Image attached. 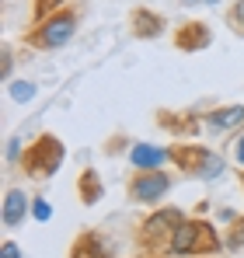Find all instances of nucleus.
<instances>
[{
	"mask_svg": "<svg viewBox=\"0 0 244 258\" xmlns=\"http://www.w3.org/2000/svg\"><path fill=\"white\" fill-rule=\"evenodd\" d=\"M185 220H189V216L181 213L178 206L154 210V213L136 227V234H133L136 251H140L143 258H164L167 251H171V241H174V234H178V227H181Z\"/></svg>",
	"mask_w": 244,
	"mask_h": 258,
	"instance_id": "obj_1",
	"label": "nucleus"
},
{
	"mask_svg": "<svg viewBox=\"0 0 244 258\" xmlns=\"http://www.w3.org/2000/svg\"><path fill=\"white\" fill-rule=\"evenodd\" d=\"M77 25H81V11L74 4H67L56 14H49L45 21L32 25L25 32V45L35 49V52H56V49H63V45L77 35Z\"/></svg>",
	"mask_w": 244,
	"mask_h": 258,
	"instance_id": "obj_2",
	"label": "nucleus"
},
{
	"mask_svg": "<svg viewBox=\"0 0 244 258\" xmlns=\"http://www.w3.org/2000/svg\"><path fill=\"white\" fill-rule=\"evenodd\" d=\"M63 161H67L63 140H59L56 133H39V136L21 150L18 168H21V174H28V178H35V181H45V178H52V174L63 168Z\"/></svg>",
	"mask_w": 244,
	"mask_h": 258,
	"instance_id": "obj_3",
	"label": "nucleus"
},
{
	"mask_svg": "<svg viewBox=\"0 0 244 258\" xmlns=\"http://www.w3.org/2000/svg\"><path fill=\"white\" fill-rule=\"evenodd\" d=\"M220 251H223V237H220V230H216L209 220H203V216H189V220L178 227V234H174L167 255L203 258V255H220Z\"/></svg>",
	"mask_w": 244,
	"mask_h": 258,
	"instance_id": "obj_4",
	"label": "nucleus"
},
{
	"mask_svg": "<svg viewBox=\"0 0 244 258\" xmlns=\"http://www.w3.org/2000/svg\"><path fill=\"white\" fill-rule=\"evenodd\" d=\"M167 154H171V164L178 171L189 178H199V181H213L227 171V157L203 147V143H174V147H167Z\"/></svg>",
	"mask_w": 244,
	"mask_h": 258,
	"instance_id": "obj_5",
	"label": "nucleus"
},
{
	"mask_svg": "<svg viewBox=\"0 0 244 258\" xmlns=\"http://www.w3.org/2000/svg\"><path fill=\"white\" fill-rule=\"evenodd\" d=\"M174 178L157 168V171H133L126 178V199L129 203H143V206H157L164 196L171 192Z\"/></svg>",
	"mask_w": 244,
	"mask_h": 258,
	"instance_id": "obj_6",
	"label": "nucleus"
},
{
	"mask_svg": "<svg viewBox=\"0 0 244 258\" xmlns=\"http://www.w3.org/2000/svg\"><path fill=\"white\" fill-rule=\"evenodd\" d=\"M171 42L178 52H203L213 45V28L199 21V18H192V21H181L178 28H174V35H171Z\"/></svg>",
	"mask_w": 244,
	"mask_h": 258,
	"instance_id": "obj_7",
	"label": "nucleus"
},
{
	"mask_svg": "<svg viewBox=\"0 0 244 258\" xmlns=\"http://www.w3.org/2000/svg\"><path fill=\"white\" fill-rule=\"evenodd\" d=\"M67 258H115V251H112V244L105 241V234L98 227H84L81 234L70 241Z\"/></svg>",
	"mask_w": 244,
	"mask_h": 258,
	"instance_id": "obj_8",
	"label": "nucleus"
},
{
	"mask_svg": "<svg viewBox=\"0 0 244 258\" xmlns=\"http://www.w3.org/2000/svg\"><path fill=\"white\" fill-rule=\"evenodd\" d=\"M164 14L161 11H154V7H133L129 11V32L136 35V39H143V42H150V39H157V35H164Z\"/></svg>",
	"mask_w": 244,
	"mask_h": 258,
	"instance_id": "obj_9",
	"label": "nucleus"
},
{
	"mask_svg": "<svg viewBox=\"0 0 244 258\" xmlns=\"http://www.w3.org/2000/svg\"><path fill=\"white\" fill-rule=\"evenodd\" d=\"M203 126L213 133H241L244 129V105H220L203 112Z\"/></svg>",
	"mask_w": 244,
	"mask_h": 258,
	"instance_id": "obj_10",
	"label": "nucleus"
},
{
	"mask_svg": "<svg viewBox=\"0 0 244 258\" xmlns=\"http://www.w3.org/2000/svg\"><path fill=\"white\" fill-rule=\"evenodd\" d=\"M157 126L174 133V136H196L203 129V115L199 112H174V108H161L157 115Z\"/></svg>",
	"mask_w": 244,
	"mask_h": 258,
	"instance_id": "obj_11",
	"label": "nucleus"
},
{
	"mask_svg": "<svg viewBox=\"0 0 244 258\" xmlns=\"http://www.w3.org/2000/svg\"><path fill=\"white\" fill-rule=\"evenodd\" d=\"M28 213H32V196H25V188H7L4 192V206H0V223L7 230H14L18 223H25Z\"/></svg>",
	"mask_w": 244,
	"mask_h": 258,
	"instance_id": "obj_12",
	"label": "nucleus"
},
{
	"mask_svg": "<svg viewBox=\"0 0 244 258\" xmlns=\"http://www.w3.org/2000/svg\"><path fill=\"white\" fill-rule=\"evenodd\" d=\"M129 161H133V171H157L171 161L167 147H154V143H133L129 147Z\"/></svg>",
	"mask_w": 244,
	"mask_h": 258,
	"instance_id": "obj_13",
	"label": "nucleus"
},
{
	"mask_svg": "<svg viewBox=\"0 0 244 258\" xmlns=\"http://www.w3.org/2000/svg\"><path fill=\"white\" fill-rule=\"evenodd\" d=\"M101 196H105V181H101V174L94 171V168H84L77 174V199H81V206H94V203H101Z\"/></svg>",
	"mask_w": 244,
	"mask_h": 258,
	"instance_id": "obj_14",
	"label": "nucleus"
},
{
	"mask_svg": "<svg viewBox=\"0 0 244 258\" xmlns=\"http://www.w3.org/2000/svg\"><path fill=\"white\" fill-rule=\"evenodd\" d=\"M223 248L227 251H244V216H234L227 234H223Z\"/></svg>",
	"mask_w": 244,
	"mask_h": 258,
	"instance_id": "obj_15",
	"label": "nucleus"
},
{
	"mask_svg": "<svg viewBox=\"0 0 244 258\" xmlns=\"http://www.w3.org/2000/svg\"><path fill=\"white\" fill-rule=\"evenodd\" d=\"M59 7H67V0H32V25H39V21H45L49 14H56Z\"/></svg>",
	"mask_w": 244,
	"mask_h": 258,
	"instance_id": "obj_16",
	"label": "nucleus"
},
{
	"mask_svg": "<svg viewBox=\"0 0 244 258\" xmlns=\"http://www.w3.org/2000/svg\"><path fill=\"white\" fill-rule=\"evenodd\" d=\"M227 28L244 39V0H234V4L227 7Z\"/></svg>",
	"mask_w": 244,
	"mask_h": 258,
	"instance_id": "obj_17",
	"label": "nucleus"
},
{
	"mask_svg": "<svg viewBox=\"0 0 244 258\" xmlns=\"http://www.w3.org/2000/svg\"><path fill=\"white\" fill-rule=\"evenodd\" d=\"M126 147H133V143H129V136H126V133H115V136H108V140H105V147H101V150H105L108 157H115V154L126 150Z\"/></svg>",
	"mask_w": 244,
	"mask_h": 258,
	"instance_id": "obj_18",
	"label": "nucleus"
},
{
	"mask_svg": "<svg viewBox=\"0 0 244 258\" xmlns=\"http://www.w3.org/2000/svg\"><path fill=\"white\" fill-rule=\"evenodd\" d=\"M11 98H14V101H32V98H35V84H32V81H14V84H11Z\"/></svg>",
	"mask_w": 244,
	"mask_h": 258,
	"instance_id": "obj_19",
	"label": "nucleus"
},
{
	"mask_svg": "<svg viewBox=\"0 0 244 258\" xmlns=\"http://www.w3.org/2000/svg\"><path fill=\"white\" fill-rule=\"evenodd\" d=\"M230 157L241 164V171H244V129H241V133H234V140H230Z\"/></svg>",
	"mask_w": 244,
	"mask_h": 258,
	"instance_id": "obj_20",
	"label": "nucleus"
},
{
	"mask_svg": "<svg viewBox=\"0 0 244 258\" xmlns=\"http://www.w3.org/2000/svg\"><path fill=\"white\" fill-rule=\"evenodd\" d=\"M32 216H35V220H49V216H52L49 203H45L42 196H32Z\"/></svg>",
	"mask_w": 244,
	"mask_h": 258,
	"instance_id": "obj_21",
	"label": "nucleus"
},
{
	"mask_svg": "<svg viewBox=\"0 0 244 258\" xmlns=\"http://www.w3.org/2000/svg\"><path fill=\"white\" fill-rule=\"evenodd\" d=\"M11 70H14V52H11V45H4V63H0L4 81H11Z\"/></svg>",
	"mask_w": 244,
	"mask_h": 258,
	"instance_id": "obj_22",
	"label": "nucleus"
},
{
	"mask_svg": "<svg viewBox=\"0 0 244 258\" xmlns=\"http://www.w3.org/2000/svg\"><path fill=\"white\" fill-rule=\"evenodd\" d=\"M0 255H4V258H21V248L7 237V241H4V248H0Z\"/></svg>",
	"mask_w": 244,
	"mask_h": 258,
	"instance_id": "obj_23",
	"label": "nucleus"
},
{
	"mask_svg": "<svg viewBox=\"0 0 244 258\" xmlns=\"http://www.w3.org/2000/svg\"><path fill=\"white\" fill-rule=\"evenodd\" d=\"M14 157H18V140L11 136V143H7V161H14Z\"/></svg>",
	"mask_w": 244,
	"mask_h": 258,
	"instance_id": "obj_24",
	"label": "nucleus"
},
{
	"mask_svg": "<svg viewBox=\"0 0 244 258\" xmlns=\"http://www.w3.org/2000/svg\"><path fill=\"white\" fill-rule=\"evenodd\" d=\"M192 4H199V0H181V7H192ZM206 4H216V0H206Z\"/></svg>",
	"mask_w": 244,
	"mask_h": 258,
	"instance_id": "obj_25",
	"label": "nucleus"
},
{
	"mask_svg": "<svg viewBox=\"0 0 244 258\" xmlns=\"http://www.w3.org/2000/svg\"><path fill=\"white\" fill-rule=\"evenodd\" d=\"M237 185H241V192H244V171H241V174H237Z\"/></svg>",
	"mask_w": 244,
	"mask_h": 258,
	"instance_id": "obj_26",
	"label": "nucleus"
}]
</instances>
